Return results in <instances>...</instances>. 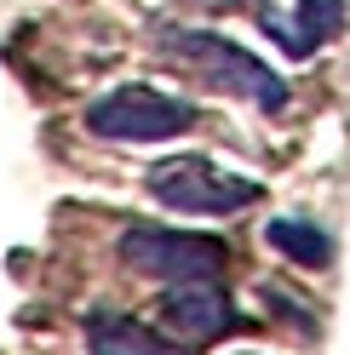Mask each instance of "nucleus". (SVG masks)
Masks as SVG:
<instances>
[{
    "label": "nucleus",
    "instance_id": "nucleus-5",
    "mask_svg": "<svg viewBox=\"0 0 350 355\" xmlns=\"http://www.w3.org/2000/svg\"><path fill=\"white\" fill-rule=\"evenodd\" d=\"M161 315H167V327H178L190 344L224 338V332L235 327L230 293H224L218 281H172L167 298H161Z\"/></svg>",
    "mask_w": 350,
    "mask_h": 355
},
{
    "label": "nucleus",
    "instance_id": "nucleus-9",
    "mask_svg": "<svg viewBox=\"0 0 350 355\" xmlns=\"http://www.w3.org/2000/svg\"><path fill=\"white\" fill-rule=\"evenodd\" d=\"M190 6H201V12H230L235 0H190Z\"/></svg>",
    "mask_w": 350,
    "mask_h": 355
},
{
    "label": "nucleus",
    "instance_id": "nucleus-6",
    "mask_svg": "<svg viewBox=\"0 0 350 355\" xmlns=\"http://www.w3.org/2000/svg\"><path fill=\"white\" fill-rule=\"evenodd\" d=\"M258 24H265V35L276 40L281 52L310 58L327 35H339V29H344V0H299V6H293V17H276V12H265Z\"/></svg>",
    "mask_w": 350,
    "mask_h": 355
},
{
    "label": "nucleus",
    "instance_id": "nucleus-7",
    "mask_svg": "<svg viewBox=\"0 0 350 355\" xmlns=\"http://www.w3.org/2000/svg\"><path fill=\"white\" fill-rule=\"evenodd\" d=\"M86 344H92V355H195L184 344L156 338V332L144 321H133V315H92L86 321Z\"/></svg>",
    "mask_w": 350,
    "mask_h": 355
},
{
    "label": "nucleus",
    "instance_id": "nucleus-3",
    "mask_svg": "<svg viewBox=\"0 0 350 355\" xmlns=\"http://www.w3.org/2000/svg\"><path fill=\"white\" fill-rule=\"evenodd\" d=\"M86 126L115 144H156V138H178L184 126H195V103L167 98L156 86H121V92H109L86 109Z\"/></svg>",
    "mask_w": 350,
    "mask_h": 355
},
{
    "label": "nucleus",
    "instance_id": "nucleus-4",
    "mask_svg": "<svg viewBox=\"0 0 350 355\" xmlns=\"http://www.w3.org/2000/svg\"><path fill=\"white\" fill-rule=\"evenodd\" d=\"M121 258L133 270L156 275V281H218L230 252L207 235H178V230H156V224H133L121 235Z\"/></svg>",
    "mask_w": 350,
    "mask_h": 355
},
{
    "label": "nucleus",
    "instance_id": "nucleus-1",
    "mask_svg": "<svg viewBox=\"0 0 350 355\" xmlns=\"http://www.w3.org/2000/svg\"><path fill=\"white\" fill-rule=\"evenodd\" d=\"M161 58L190 69V75H201L218 92L258 103L265 115H281V109H288V80H281L270 63H258L253 52H242L235 40H218L207 29H161Z\"/></svg>",
    "mask_w": 350,
    "mask_h": 355
},
{
    "label": "nucleus",
    "instance_id": "nucleus-2",
    "mask_svg": "<svg viewBox=\"0 0 350 355\" xmlns=\"http://www.w3.org/2000/svg\"><path fill=\"white\" fill-rule=\"evenodd\" d=\"M144 184H149V195H156L161 207H172V212H201V218L242 212V207H253L258 195H265L253 178H230V172H218L212 161H201V155H172V161H156Z\"/></svg>",
    "mask_w": 350,
    "mask_h": 355
},
{
    "label": "nucleus",
    "instance_id": "nucleus-8",
    "mask_svg": "<svg viewBox=\"0 0 350 355\" xmlns=\"http://www.w3.org/2000/svg\"><path fill=\"white\" fill-rule=\"evenodd\" d=\"M265 241L281 252L304 263V270H322V263H333V235H327L322 224H304V218H276V224L265 230Z\"/></svg>",
    "mask_w": 350,
    "mask_h": 355
}]
</instances>
